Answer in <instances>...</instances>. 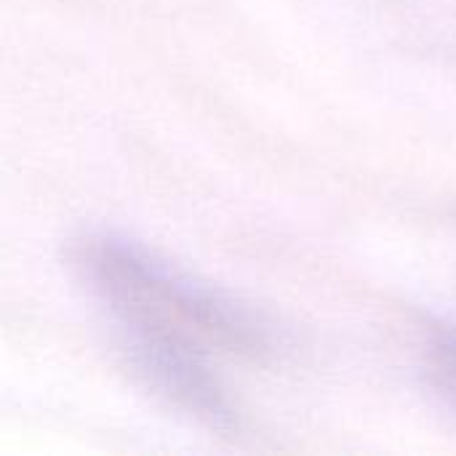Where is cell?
<instances>
[{
	"label": "cell",
	"instance_id": "1",
	"mask_svg": "<svg viewBox=\"0 0 456 456\" xmlns=\"http://www.w3.org/2000/svg\"><path fill=\"white\" fill-rule=\"evenodd\" d=\"M454 366H456V353H454Z\"/></svg>",
	"mask_w": 456,
	"mask_h": 456
}]
</instances>
